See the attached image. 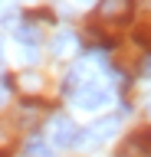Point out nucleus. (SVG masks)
Returning a JSON list of instances; mask_svg holds the SVG:
<instances>
[{
	"instance_id": "1",
	"label": "nucleus",
	"mask_w": 151,
	"mask_h": 157,
	"mask_svg": "<svg viewBox=\"0 0 151 157\" xmlns=\"http://www.w3.org/2000/svg\"><path fill=\"white\" fill-rule=\"evenodd\" d=\"M115 157H151V131H148V128L131 131V134L118 144Z\"/></svg>"
},
{
	"instance_id": "2",
	"label": "nucleus",
	"mask_w": 151,
	"mask_h": 157,
	"mask_svg": "<svg viewBox=\"0 0 151 157\" xmlns=\"http://www.w3.org/2000/svg\"><path fill=\"white\" fill-rule=\"evenodd\" d=\"M79 128L72 124V118L59 115V118H53V144L56 147H76L79 144Z\"/></svg>"
},
{
	"instance_id": "3",
	"label": "nucleus",
	"mask_w": 151,
	"mask_h": 157,
	"mask_svg": "<svg viewBox=\"0 0 151 157\" xmlns=\"http://www.w3.org/2000/svg\"><path fill=\"white\" fill-rule=\"evenodd\" d=\"M135 10V0H99V17L112 23H125Z\"/></svg>"
},
{
	"instance_id": "4",
	"label": "nucleus",
	"mask_w": 151,
	"mask_h": 157,
	"mask_svg": "<svg viewBox=\"0 0 151 157\" xmlns=\"http://www.w3.org/2000/svg\"><path fill=\"white\" fill-rule=\"evenodd\" d=\"M115 128H118V118H102V121H95L92 128H85L79 134V144H102Z\"/></svg>"
},
{
	"instance_id": "5",
	"label": "nucleus",
	"mask_w": 151,
	"mask_h": 157,
	"mask_svg": "<svg viewBox=\"0 0 151 157\" xmlns=\"http://www.w3.org/2000/svg\"><path fill=\"white\" fill-rule=\"evenodd\" d=\"M72 98H76L82 108H89V111H92V108H102L105 101H109V92H105V88H99V82H89V85H82Z\"/></svg>"
},
{
	"instance_id": "6",
	"label": "nucleus",
	"mask_w": 151,
	"mask_h": 157,
	"mask_svg": "<svg viewBox=\"0 0 151 157\" xmlns=\"http://www.w3.org/2000/svg\"><path fill=\"white\" fill-rule=\"evenodd\" d=\"M13 36L20 39V43H26V46H36V43H40V26H33V23H20V26L13 29Z\"/></svg>"
},
{
	"instance_id": "7",
	"label": "nucleus",
	"mask_w": 151,
	"mask_h": 157,
	"mask_svg": "<svg viewBox=\"0 0 151 157\" xmlns=\"http://www.w3.org/2000/svg\"><path fill=\"white\" fill-rule=\"evenodd\" d=\"M72 49H76V36H72L69 29H62L59 36L53 39V52H56V56H66V52H72Z\"/></svg>"
},
{
	"instance_id": "8",
	"label": "nucleus",
	"mask_w": 151,
	"mask_h": 157,
	"mask_svg": "<svg viewBox=\"0 0 151 157\" xmlns=\"http://www.w3.org/2000/svg\"><path fill=\"white\" fill-rule=\"evenodd\" d=\"M23 157H53V151L43 144L40 137H33V141H26V147H23Z\"/></svg>"
},
{
	"instance_id": "9",
	"label": "nucleus",
	"mask_w": 151,
	"mask_h": 157,
	"mask_svg": "<svg viewBox=\"0 0 151 157\" xmlns=\"http://www.w3.org/2000/svg\"><path fill=\"white\" fill-rule=\"evenodd\" d=\"M135 43L151 52V26H138V29H135Z\"/></svg>"
},
{
	"instance_id": "10",
	"label": "nucleus",
	"mask_w": 151,
	"mask_h": 157,
	"mask_svg": "<svg viewBox=\"0 0 151 157\" xmlns=\"http://www.w3.org/2000/svg\"><path fill=\"white\" fill-rule=\"evenodd\" d=\"M7 85H10V82L3 78V82H0V105H3V98H7Z\"/></svg>"
},
{
	"instance_id": "11",
	"label": "nucleus",
	"mask_w": 151,
	"mask_h": 157,
	"mask_svg": "<svg viewBox=\"0 0 151 157\" xmlns=\"http://www.w3.org/2000/svg\"><path fill=\"white\" fill-rule=\"evenodd\" d=\"M141 72H145V75H151V59L145 62V66H141Z\"/></svg>"
},
{
	"instance_id": "12",
	"label": "nucleus",
	"mask_w": 151,
	"mask_h": 157,
	"mask_svg": "<svg viewBox=\"0 0 151 157\" xmlns=\"http://www.w3.org/2000/svg\"><path fill=\"white\" fill-rule=\"evenodd\" d=\"M0 157H10V154H7V151H0Z\"/></svg>"
}]
</instances>
